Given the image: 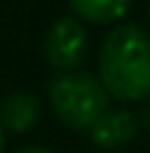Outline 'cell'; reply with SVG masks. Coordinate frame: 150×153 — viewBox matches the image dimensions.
Instances as JSON below:
<instances>
[{
    "instance_id": "cell-9",
    "label": "cell",
    "mask_w": 150,
    "mask_h": 153,
    "mask_svg": "<svg viewBox=\"0 0 150 153\" xmlns=\"http://www.w3.org/2000/svg\"><path fill=\"white\" fill-rule=\"evenodd\" d=\"M148 16H150V11H148Z\"/></svg>"
},
{
    "instance_id": "cell-6",
    "label": "cell",
    "mask_w": 150,
    "mask_h": 153,
    "mask_svg": "<svg viewBox=\"0 0 150 153\" xmlns=\"http://www.w3.org/2000/svg\"><path fill=\"white\" fill-rule=\"evenodd\" d=\"M129 3L132 0H70V8L89 24H110L129 11Z\"/></svg>"
},
{
    "instance_id": "cell-5",
    "label": "cell",
    "mask_w": 150,
    "mask_h": 153,
    "mask_svg": "<svg viewBox=\"0 0 150 153\" xmlns=\"http://www.w3.org/2000/svg\"><path fill=\"white\" fill-rule=\"evenodd\" d=\"M40 118V100L30 91H11L0 102V129L24 134Z\"/></svg>"
},
{
    "instance_id": "cell-1",
    "label": "cell",
    "mask_w": 150,
    "mask_h": 153,
    "mask_svg": "<svg viewBox=\"0 0 150 153\" xmlns=\"http://www.w3.org/2000/svg\"><path fill=\"white\" fill-rule=\"evenodd\" d=\"M99 81L121 102L150 97V35L137 24L113 27L99 48Z\"/></svg>"
},
{
    "instance_id": "cell-4",
    "label": "cell",
    "mask_w": 150,
    "mask_h": 153,
    "mask_svg": "<svg viewBox=\"0 0 150 153\" xmlns=\"http://www.w3.org/2000/svg\"><path fill=\"white\" fill-rule=\"evenodd\" d=\"M89 140L102 148V151H115V148H123L126 143L134 140L137 134V121L129 110H105L94 124L91 129L86 132Z\"/></svg>"
},
{
    "instance_id": "cell-3",
    "label": "cell",
    "mask_w": 150,
    "mask_h": 153,
    "mask_svg": "<svg viewBox=\"0 0 150 153\" xmlns=\"http://www.w3.org/2000/svg\"><path fill=\"white\" fill-rule=\"evenodd\" d=\"M86 51H89V35H86V27L81 19L75 16H62L56 19L46 38H43V54H46V62L64 73V70H75L83 59H86Z\"/></svg>"
},
{
    "instance_id": "cell-7",
    "label": "cell",
    "mask_w": 150,
    "mask_h": 153,
    "mask_svg": "<svg viewBox=\"0 0 150 153\" xmlns=\"http://www.w3.org/2000/svg\"><path fill=\"white\" fill-rule=\"evenodd\" d=\"M16 153H54L48 148H40V145H27V148H19Z\"/></svg>"
},
{
    "instance_id": "cell-8",
    "label": "cell",
    "mask_w": 150,
    "mask_h": 153,
    "mask_svg": "<svg viewBox=\"0 0 150 153\" xmlns=\"http://www.w3.org/2000/svg\"><path fill=\"white\" fill-rule=\"evenodd\" d=\"M3 148H5V140H3V129H0V153H3Z\"/></svg>"
},
{
    "instance_id": "cell-2",
    "label": "cell",
    "mask_w": 150,
    "mask_h": 153,
    "mask_svg": "<svg viewBox=\"0 0 150 153\" xmlns=\"http://www.w3.org/2000/svg\"><path fill=\"white\" fill-rule=\"evenodd\" d=\"M48 102L64 126L89 132L91 124L110 108V94L99 78L81 70H64L48 81Z\"/></svg>"
}]
</instances>
